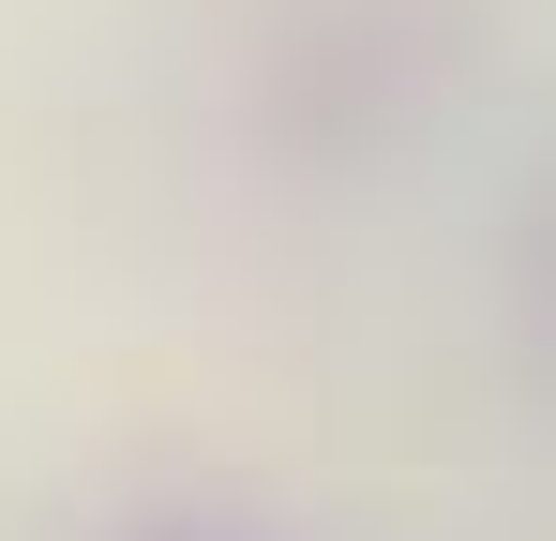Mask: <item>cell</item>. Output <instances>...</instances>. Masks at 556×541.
I'll return each mask as SVG.
<instances>
[{
	"label": "cell",
	"instance_id": "6da1fadb",
	"mask_svg": "<svg viewBox=\"0 0 556 541\" xmlns=\"http://www.w3.org/2000/svg\"><path fill=\"white\" fill-rule=\"evenodd\" d=\"M166 541H211V527H166Z\"/></svg>",
	"mask_w": 556,
	"mask_h": 541
}]
</instances>
